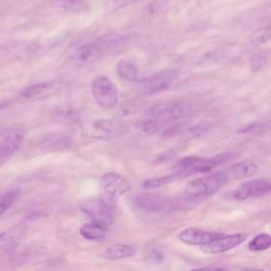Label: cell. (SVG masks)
<instances>
[{
	"instance_id": "1",
	"label": "cell",
	"mask_w": 271,
	"mask_h": 271,
	"mask_svg": "<svg viewBox=\"0 0 271 271\" xmlns=\"http://www.w3.org/2000/svg\"><path fill=\"white\" fill-rule=\"evenodd\" d=\"M228 176L226 172H217L212 175L200 177L190 181L186 187L185 195L186 197L196 200L205 197H209L220 190V188L228 181Z\"/></svg>"
},
{
	"instance_id": "2",
	"label": "cell",
	"mask_w": 271,
	"mask_h": 271,
	"mask_svg": "<svg viewBox=\"0 0 271 271\" xmlns=\"http://www.w3.org/2000/svg\"><path fill=\"white\" fill-rule=\"evenodd\" d=\"M229 156L227 154H221L213 158H203V157H194L189 156L177 161L174 173L177 174L180 177L184 176H190L198 173H207L212 171L214 167L219 165L221 162L225 161Z\"/></svg>"
},
{
	"instance_id": "3",
	"label": "cell",
	"mask_w": 271,
	"mask_h": 271,
	"mask_svg": "<svg viewBox=\"0 0 271 271\" xmlns=\"http://www.w3.org/2000/svg\"><path fill=\"white\" fill-rule=\"evenodd\" d=\"M192 111V104L188 101L171 100L154 105L148 114L166 125L169 122L184 118Z\"/></svg>"
},
{
	"instance_id": "4",
	"label": "cell",
	"mask_w": 271,
	"mask_h": 271,
	"mask_svg": "<svg viewBox=\"0 0 271 271\" xmlns=\"http://www.w3.org/2000/svg\"><path fill=\"white\" fill-rule=\"evenodd\" d=\"M108 197L93 198L86 200L80 206L82 212L85 213L92 221L109 228L114 219V203Z\"/></svg>"
},
{
	"instance_id": "5",
	"label": "cell",
	"mask_w": 271,
	"mask_h": 271,
	"mask_svg": "<svg viewBox=\"0 0 271 271\" xmlns=\"http://www.w3.org/2000/svg\"><path fill=\"white\" fill-rule=\"evenodd\" d=\"M91 92L97 104L105 110L116 108L119 102V91L113 81L107 77H97L91 83Z\"/></svg>"
},
{
	"instance_id": "6",
	"label": "cell",
	"mask_w": 271,
	"mask_h": 271,
	"mask_svg": "<svg viewBox=\"0 0 271 271\" xmlns=\"http://www.w3.org/2000/svg\"><path fill=\"white\" fill-rule=\"evenodd\" d=\"M91 137L100 140H112L123 136L127 125L117 119H96L91 124Z\"/></svg>"
},
{
	"instance_id": "7",
	"label": "cell",
	"mask_w": 271,
	"mask_h": 271,
	"mask_svg": "<svg viewBox=\"0 0 271 271\" xmlns=\"http://www.w3.org/2000/svg\"><path fill=\"white\" fill-rule=\"evenodd\" d=\"M270 181L268 179H253L244 182L239 188L226 195L230 199L243 201L266 196L270 193Z\"/></svg>"
},
{
	"instance_id": "8",
	"label": "cell",
	"mask_w": 271,
	"mask_h": 271,
	"mask_svg": "<svg viewBox=\"0 0 271 271\" xmlns=\"http://www.w3.org/2000/svg\"><path fill=\"white\" fill-rule=\"evenodd\" d=\"M100 187L105 197L117 200L131 191V182L119 173H106L100 179Z\"/></svg>"
},
{
	"instance_id": "9",
	"label": "cell",
	"mask_w": 271,
	"mask_h": 271,
	"mask_svg": "<svg viewBox=\"0 0 271 271\" xmlns=\"http://www.w3.org/2000/svg\"><path fill=\"white\" fill-rule=\"evenodd\" d=\"M246 239L247 234L245 233H217L211 242H209L207 245L201 246L200 249L207 254H219L241 245L246 241Z\"/></svg>"
},
{
	"instance_id": "10",
	"label": "cell",
	"mask_w": 271,
	"mask_h": 271,
	"mask_svg": "<svg viewBox=\"0 0 271 271\" xmlns=\"http://www.w3.org/2000/svg\"><path fill=\"white\" fill-rule=\"evenodd\" d=\"M177 77L178 72L175 70H165L156 73L152 77L140 81V89L147 94L163 91L172 86Z\"/></svg>"
},
{
	"instance_id": "11",
	"label": "cell",
	"mask_w": 271,
	"mask_h": 271,
	"mask_svg": "<svg viewBox=\"0 0 271 271\" xmlns=\"http://www.w3.org/2000/svg\"><path fill=\"white\" fill-rule=\"evenodd\" d=\"M63 84L58 81H50V82L38 83L25 87L20 90L18 97L24 101H38L49 98L60 90Z\"/></svg>"
},
{
	"instance_id": "12",
	"label": "cell",
	"mask_w": 271,
	"mask_h": 271,
	"mask_svg": "<svg viewBox=\"0 0 271 271\" xmlns=\"http://www.w3.org/2000/svg\"><path fill=\"white\" fill-rule=\"evenodd\" d=\"M105 52L102 49V47L98 42L90 43L84 45L76 51L73 55V60L79 66H87L93 63H97L98 60L103 56Z\"/></svg>"
},
{
	"instance_id": "13",
	"label": "cell",
	"mask_w": 271,
	"mask_h": 271,
	"mask_svg": "<svg viewBox=\"0 0 271 271\" xmlns=\"http://www.w3.org/2000/svg\"><path fill=\"white\" fill-rule=\"evenodd\" d=\"M216 235H217V232H210L198 228H188L179 233L178 239L187 245L201 247L211 242Z\"/></svg>"
},
{
	"instance_id": "14",
	"label": "cell",
	"mask_w": 271,
	"mask_h": 271,
	"mask_svg": "<svg viewBox=\"0 0 271 271\" xmlns=\"http://www.w3.org/2000/svg\"><path fill=\"white\" fill-rule=\"evenodd\" d=\"M259 172V166L254 163L251 160H244L235 163L228 168L226 174L228 176V179L232 178L234 180H240L244 178L252 177Z\"/></svg>"
},
{
	"instance_id": "15",
	"label": "cell",
	"mask_w": 271,
	"mask_h": 271,
	"mask_svg": "<svg viewBox=\"0 0 271 271\" xmlns=\"http://www.w3.org/2000/svg\"><path fill=\"white\" fill-rule=\"evenodd\" d=\"M24 235V228L15 226L0 234V257L3 256L14 248Z\"/></svg>"
},
{
	"instance_id": "16",
	"label": "cell",
	"mask_w": 271,
	"mask_h": 271,
	"mask_svg": "<svg viewBox=\"0 0 271 271\" xmlns=\"http://www.w3.org/2000/svg\"><path fill=\"white\" fill-rule=\"evenodd\" d=\"M24 136L20 133H11L0 141V161L9 159L23 144Z\"/></svg>"
},
{
	"instance_id": "17",
	"label": "cell",
	"mask_w": 271,
	"mask_h": 271,
	"mask_svg": "<svg viewBox=\"0 0 271 271\" xmlns=\"http://www.w3.org/2000/svg\"><path fill=\"white\" fill-rule=\"evenodd\" d=\"M135 206L144 212H160L167 209V202L153 196H139L134 200Z\"/></svg>"
},
{
	"instance_id": "18",
	"label": "cell",
	"mask_w": 271,
	"mask_h": 271,
	"mask_svg": "<svg viewBox=\"0 0 271 271\" xmlns=\"http://www.w3.org/2000/svg\"><path fill=\"white\" fill-rule=\"evenodd\" d=\"M137 253V250L132 245L128 244H117L108 247L104 251V256L108 260L118 261L132 257Z\"/></svg>"
},
{
	"instance_id": "19",
	"label": "cell",
	"mask_w": 271,
	"mask_h": 271,
	"mask_svg": "<svg viewBox=\"0 0 271 271\" xmlns=\"http://www.w3.org/2000/svg\"><path fill=\"white\" fill-rule=\"evenodd\" d=\"M117 73L121 79L127 82H138L140 71L138 66L130 59H121L117 64Z\"/></svg>"
},
{
	"instance_id": "20",
	"label": "cell",
	"mask_w": 271,
	"mask_h": 271,
	"mask_svg": "<svg viewBox=\"0 0 271 271\" xmlns=\"http://www.w3.org/2000/svg\"><path fill=\"white\" fill-rule=\"evenodd\" d=\"M108 228L94 221L87 222L80 229V234L89 241H102L107 235Z\"/></svg>"
},
{
	"instance_id": "21",
	"label": "cell",
	"mask_w": 271,
	"mask_h": 271,
	"mask_svg": "<svg viewBox=\"0 0 271 271\" xmlns=\"http://www.w3.org/2000/svg\"><path fill=\"white\" fill-rule=\"evenodd\" d=\"M165 125L161 123L158 120H156L152 117H148L146 120H143L139 122L138 124V130L145 135H155L159 132H161L162 128Z\"/></svg>"
},
{
	"instance_id": "22",
	"label": "cell",
	"mask_w": 271,
	"mask_h": 271,
	"mask_svg": "<svg viewBox=\"0 0 271 271\" xmlns=\"http://www.w3.org/2000/svg\"><path fill=\"white\" fill-rule=\"evenodd\" d=\"M271 245V237L269 234L267 233H262L256 235L253 240H251V242L249 243V249L251 250V251H255V252H260V251H264V250H267Z\"/></svg>"
},
{
	"instance_id": "23",
	"label": "cell",
	"mask_w": 271,
	"mask_h": 271,
	"mask_svg": "<svg viewBox=\"0 0 271 271\" xmlns=\"http://www.w3.org/2000/svg\"><path fill=\"white\" fill-rule=\"evenodd\" d=\"M19 193L15 190H10L3 193H0V217L14 205Z\"/></svg>"
},
{
	"instance_id": "24",
	"label": "cell",
	"mask_w": 271,
	"mask_h": 271,
	"mask_svg": "<svg viewBox=\"0 0 271 271\" xmlns=\"http://www.w3.org/2000/svg\"><path fill=\"white\" fill-rule=\"evenodd\" d=\"M53 2L59 8L77 13L88 10L87 4L83 0H53Z\"/></svg>"
},
{
	"instance_id": "25",
	"label": "cell",
	"mask_w": 271,
	"mask_h": 271,
	"mask_svg": "<svg viewBox=\"0 0 271 271\" xmlns=\"http://www.w3.org/2000/svg\"><path fill=\"white\" fill-rule=\"evenodd\" d=\"M178 178H179V176L176 173H173L171 175L163 176V177H155V178L146 179L145 181H143L142 186H143L144 189H156L159 187H163L167 184H171V182H173L174 180L178 179Z\"/></svg>"
},
{
	"instance_id": "26",
	"label": "cell",
	"mask_w": 271,
	"mask_h": 271,
	"mask_svg": "<svg viewBox=\"0 0 271 271\" xmlns=\"http://www.w3.org/2000/svg\"><path fill=\"white\" fill-rule=\"evenodd\" d=\"M270 36H271V30L269 27H267V28L259 29L256 30L251 36H250V44L255 47L262 46L269 42Z\"/></svg>"
},
{
	"instance_id": "27",
	"label": "cell",
	"mask_w": 271,
	"mask_h": 271,
	"mask_svg": "<svg viewBox=\"0 0 271 271\" xmlns=\"http://www.w3.org/2000/svg\"><path fill=\"white\" fill-rule=\"evenodd\" d=\"M135 1H137V0H109L107 3V6L110 11H114L124 8L126 5H130Z\"/></svg>"
},
{
	"instance_id": "28",
	"label": "cell",
	"mask_w": 271,
	"mask_h": 271,
	"mask_svg": "<svg viewBox=\"0 0 271 271\" xmlns=\"http://www.w3.org/2000/svg\"><path fill=\"white\" fill-rule=\"evenodd\" d=\"M138 102L137 101H126L125 103L122 105V111H123L125 114H130L135 111H137L138 109Z\"/></svg>"
}]
</instances>
